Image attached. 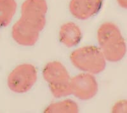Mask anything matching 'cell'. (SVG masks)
<instances>
[{"label": "cell", "instance_id": "obj_1", "mask_svg": "<svg viewBox=\"0 0 127 113\" xmlns=\"http://www.w3.org/2000/svg\"><path fill=\"white\" fill-rule=\"evenodd\" d=\"M100 49L106 60L116 62L126 54V43L118 27L112 22H105L97 31Z\"/></svg>", "mask_w": 127, "mask_h": 113}, {"label": "cell", "instance_id": "obj_2", "mask_svg": "<svg viewBox=\"0 0 127 113\" xmlns=\"http://www.w3.org/2000/svg\"><path fill=\"white\" fill-rule=\"evenodd\" d=\"M70 59L76 68L92 74L101 73L106 65V60L100 49L94 46L76 50L71 54Z\"/></svg>", "mask_w": 127, "mask_h": 113}, {"label": "cell", "instance_id": "obj_3", "mask_svg": "<svg viewBox=\"0 0 127 113\" xmlns=\"http://www.w3.org/2000/svg\"><path fill=\"white\" fill-rule=\"evenodd\" d=\"M38 78V71L33 65L23 64L17 66L8 77V86L15 93H23L32 88Z\"/></svg>", "mask_w": 127, "mask_h": 113}, {"label": "cell", "instance_id": "obj_4", "mask_svg": "<svg viewBox=\"0 0 127 113\" xmlns=\"http://www.w3.org/2000/svg\"><path fill=\"white\" fill-rule=\"evenodd\" d=\"M48 4L45 0H26L21 6V17L41 31L46 24Z\"/></svg>", "mask_w": 127, "mask_h": 113}, {"label": "cell", "instance_id": "obj_5", "mask_svg": "<svg viewBox=\"0 0 127 113\" xmlns=\"http://www.w3.org/2000/svg\"><path fill=\"white\" fill-rule=\"evenodd\" d=\"M72 94L81 100H89L97 94L98 84L90 73L80 74L70 79Z\"/></svg>", "mask_w": 127, "mask_h": 113}, {"label": "cell", "instance_id": "obj_6", "mask_svg": "<svg viewBox=\"0 0 127 113\" xmlns=\"http://www.w3.org/2000/svg\"><path fill=\"white\" fill-rule=\"evenodd\" d=\"M40 30L32 24L20 18L12 28L13 39L19 45L24 47L33 46L37 42Z\"/></svg>", "mask_w": 127, "mask_h": 113}, {"label": "cell", "instance_id": "obj_7", "mask_svg": "<svg viewBox=\"0 0 127 113\" xmlns=\"http://www.w3.org/2000/svg\"><path fill=\"white\" fill-rule=\"evenodd\" d=\"M103 0H71L69 11L79 20H87L97 14L102 6Z\"/></svg>", "mask_w": 127, "mask_h": 113}, {"label": "cell", "instance_id": "obj_8", "mask_svg": "<svg viewBox=\"0 0 127 113\" xmlns=\"http://www.w3.org/2000/svg\"><path fill=\"white\" fill-rule=\"evenodd\" d=\"M43 76L49 85L61 84L70 81L67 70L62 63L58 61L48 63L43 69Z\"/></svg>", "mask_w": 127, "mask_h": 113}, {"label": "cell", "instance_id": "obj_9", "mask_svg": "<svg viewBox=\"0 0 127 113\" xmlns=\"http://www.w3.org/2000/svg\"><path fill=\"white\" fill-rule=\"evenodd\" d=\"M82 37L81 29L73 22H67L61 26L59 30L61 42L65 47L71 48L80 42Z\"/></svg>", "mask_w": 127, "mask_h": 113}, {"label": "cell", "instance_id": "obj_10", "mask_svg": "<svg viewBox=\"0 0 127 113\" xmlns=\"http://www.w3.org/2000/svg\"><path fill=\"white\" fill-rule=\"evenodd\" d=\"M17 9L15 0H0V28L10 24Z\"/></svg>", "mask_w": 127, "mask_h": 113}, {"label": "cell", "instance_id": "obj_11", "mask_svg": "<svg viewBox=\"0 0 127 113\" xmlns=\"http://www.w3.org/2000/svg\"><path fill=\"white\" fill-rule=\"evenodd\" d=\"M79 111L78 106L71 100H65L53 103L45 110L46 113H76Z\"/></svg>", "mask_w": 127, "mask_h": 113}, {"label": "cell", "instance_id": "obj_12", "mask_svg": "<svg viewBox=\"0 0 127 113\" xmlns=\"http://www.w3.org/2000/svg\"><path fill=\"white\" fill-rule=\"evenodd\" d=\"M51 93L56 98L67 97L72 94L70 81L66 83L56 85H49Z\"/></svg>", "mask_w": 127, "mask_h": 113}, {"label": "cell", "instance_id": "obj_13", "mask_svg": "<svg viewBox=\"0 0 127 113\" xmlns=\"http://www.w3.org/2000/svg\"><path fill=\"white\" fill-rule=\"evenodd\" d=\"M113 113H126L127 112V102L125 100L120 101L114 106L113 109Z\"/></svg>", "mask_w": 127, "mask_h": 113}, {"label": "cell", "instance_id": "obj_14", "mask_svg": "<svg viewBox=\"0 0 127 113\" xmlns=\"http://www.w3.org/2000/svg\"><path fill=\"white\" fill-rule=\"evenodd\" d=\"M118 4L123 8L126 9L127 6V0H117Z\"/></svg>", "mask_w": 127, "mask_h": 113}]
</instances>
